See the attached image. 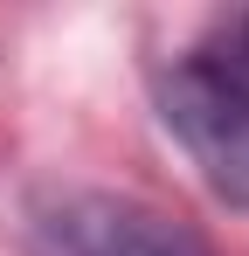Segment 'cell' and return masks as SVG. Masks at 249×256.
<instances>
[{
    "mask_svg": "<svg viewBox=\"0 0 249 256\" xmlns=\"http://www.w3.org/2000/svg\"><path fill=\"white\" fill-rule=\"evenodd\" d=\"M152 104L208 194L249 214V7L214 14L180 56H166L152 76Z\"/></svg>",
    "mask_w": 249,
    "mask_h": 256,
    "instance_id": "1",
    "label": "cell"
},
{
    "mask_svg": "<svg viewBox=\"0 0 249 256\" xmlns=\"http://www.w3.org/2000/svg\"><path fill=\"white\" fill-rule=\"evenodd\" d=\"M28 256H214L152 201H132L111 187H62L28 208Z\"/></svg>",
    "mask_w": 249,
    "mask_h": 256,
    "instance_id": "2",
    "label": "cell"
}]
</instances>
